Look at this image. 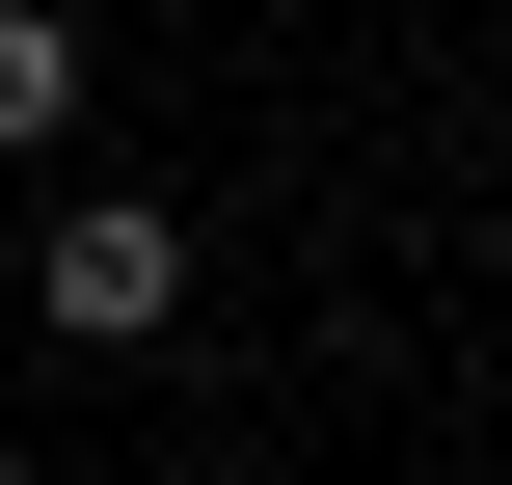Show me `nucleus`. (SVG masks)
<instances>
[{
  "label": "nucleus",
  "mask_w": 512,
  "mask_h": 485,
  "mask_svg": "<svg viewBox=\"0 0 512 485\" xmlns=\"http://www.w3.org/2000/svg\"><path fill=\"white\" fill-rule=\"evenodd\" d=\"M27 324H54V351H162V324H189V216H162V189H81L54 270H27Z\"/></svg>",
  "instance_id": "1"
},
{
  "label": "nucleus",
  "mask_w": 512,
  "mask_h": 485,
  "mask_svg": "<svg viewBox=\"0 0 512 485\" xmlns=\"http://www.w3.org/2000/svg\"><path fill=\"white\" fill-rule=\"evenodd\" d=\"M54 135H81V27H54V0H0V162H54Z\"/></svg>",
  "instance_id": "2"
}]
</instances>
